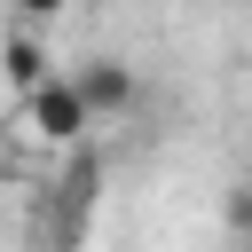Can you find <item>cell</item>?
<instances>
[{"label":"cell","instance_id":"cell-4","mask_svg":"<svg viewBox=\"0 0 252 252\" xmlns=\"http://www.w3.org/2000/svg\"><path fill=\"white\" fill-rule=\"evenodd\" d=\"M63 8H71V0H16V16H24V24H47V16H63Z\"/></svg>","mask_w":252,"mask_h":252},{"label":"cell","instance_id":"cell-5","mask_svg":"<svg viewBox=\"0 0 252 252\" xmlns=\"http://www.w3.org/2000/svg\"><path fill=\"white\" fill-rule=\"evenodd\" d=\"M228 213H236V228H244V236H252V189H244V197H236V205H228Z\"/></svg>","mask_w":252,"mask_h":252},{"label":"cell","instance_id":"cell-2","mask_svg":"<svg viewBox=\"0 0 252 252\" xmlns=\"http://www.w3.org/2000/svg\"><path fill=\"white\" fill-rule=\"evenodd\" d=\"M71 79H79V94L94 102V118H102V110H134V94H142V87H134V71H126V63H110V55L79 63Z\"/></svg>","mask_w":252,"mask_h":252},{"label":"cell","instance_id":"cell-3","mask_svg":"<svg viewBox=\"0 0 252 252\" xmlns=\"http://www.w3.org/2000/svg\"><path fill=\"white\" fill-rule=\"evenodd\" d=\"M0 71H8V87H24V94H32L39 79H55V63H47V47H39L32 32H8V39H0Z\"/></svg>","mask_w":252,"mask_h":252},{"label":"cell","instance_id":"cell-1","mask_svg":"<svg viewBox=\"0 0 252 252\" xmlns=\"http://www.w3.org/2000/svg\"><path fill=\"white\" fill-rule=\"evenodd\" d=\"M24 126H32L47 150H71V142L94 126V102L79 94V79H63V71H55V79H39V87L24 94Z\"/></svg>","mask_w":252,"mask_h":252},{"label":"cell","instance_id":"cell-6","mask_svg":"<svg viewBox=\"0 0 252 252\" xmlns=\"http://www.w3.org/2000/svg\"><path fill=\"white\" fill-rule=\"evenodd\" d=\"M244 252H252V236H244Z\"/></svg>","mask_w":252,"mask_h":252}]
</instances>
